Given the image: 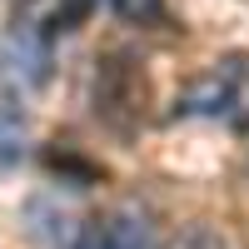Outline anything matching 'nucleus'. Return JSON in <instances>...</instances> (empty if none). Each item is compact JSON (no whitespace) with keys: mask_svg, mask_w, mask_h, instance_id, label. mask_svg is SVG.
<instances>
[{"mask_svg":"<svg viewBox=\"0 0 249 249\" xmlns=\"http://www.w3.org/2000/svg\"><path fill=\"white\" fill-rule=\"evenodd\" d=\"M50 80V40L35 25H15L0 35V90L25 95Z\"/></svg>","mask_w":249,"mask_h":249,"instance_id":"nucleus-1","label":"nucleus"},{"mask_svg":"<svg viewBox=\"0 0 249 249\" xmlns=\"http://www.w3.org/2000/svg\"><path fill=\"white\" fill-rule=\"evenodd\" d=\"M70 249H155V230L140 210H115L105 219L85 224L70 239Z\"/></svg>","mask_w":249,"mask_h":249,"instance_id":"nucleus-2","label":"nucleus"},{"mask_svg":"<svg viewBox=\"0 0 249 249\" xmlns=\"http://www.w3.org/2000/svg\"><path fill=\"white\" fill-rule=\"evenodd\" d=\"M230 100H234V60H219L210 75L190 80L175 100V115H210V120H224L230 115Z\"/></svg>","mask_w":249,"mask_h":249,"instance_id":"nucleus-3","label":"nucleus"},{"mask_svg":"<svg viewBox=\"0 0 249 249\" xmlns=\"http://www.w3.org/2000/svg\"><path fill=\"white\" fill-rule=\"evenodd\" d=\"M140 100H144V80L124 65V60H105L95 75V110H105L110 120H120V110H140Z\"/></svg>","mask_w":249,"mask_h":249,"instance_id":"nucleus-4","label":"nucleus"},{"mask_svg":"<svg viewBox=\"0 0 249 249\" xmlns=\"http://www.w3.org/2000/svg\"><path fill=\"white\" fill-rule=\"evenodd\" d=\"M45 164H50V170H55L60 179L80 184V190L100 179V170H95V164H90V160H80V155H70V150H50V155H45Z\"/></svg>","mask_w":249,"mask_h":249,"instance_id":"nucleus-5","label":"nucleus"},{"mask_svg":"<svg viewBox=\"0 0 249 249\" xmlns=\"http://www.w3.org/2000/svg\"><path fill=\"white\" fill-rule=\"evenodd\" d=\"M20 150H25V120L15 110H0V164L20 160Z\"/></svg>","mask_w":249,"mask_h":249,"instance_id":"nucleus-6","label":"nucleus"},{"mask_svg":"<svg viewBox=\"0 0 249 249\" xmlns=\"http://www.w3.org/2000/svg\"><path fill=\"white\" fill-rule=\"evenodd\" d=\"M234 130H249V60H234V100H230V115Z\"/></svg>","mask_w":249,"mask_h":249,"instance_id":"nucleus-7","label":"nucleus"},{"mask_svg":"<svg viewBox=\"0 0 249 249\" xmlns=\"http://www.w3.org/2000/svg\"><path fill=\"white\" fill-rule=\"evenodd\" d=\"M95 10V0H60L55 15H50V30H75V25H85Z\"/></svg>","mask_w":249,"mask_h":249,"instance_id":"nucleus-8","label":"nucleus"},{"mask_svg":"<svg viewBox=\"0 0 249 249\" xmlns=\"http://www.w3.org/2000/svg\"><path fill=\"white\" fill-rule=\"evenodd\" d=\"M164 249H230V244H224L214 230H204V224H195V230H179L170 244H164Z\"/></svg>","mask_w":249,"mask_h":249,"instance_id":"nucleus-9","label":"nucleus"}]
</instances>
